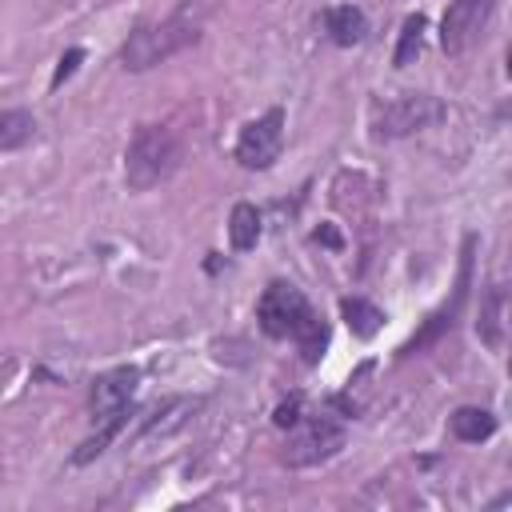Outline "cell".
Wrapping results in <instances>:
<instances>
[{
	"label": "cell",
	"instance_id": "30bf717a",
	"mask_svg": "<svg viewBox=\"0 0 512 512\" xmlns=\"http://www.w3.org/2000/svg\"><path fill=\"white\" fill-rule=\"evenodd\" d=\"M316 24L324 28V40L336 44V48H360V44L368 40V32H372L368 12H364L360 4H352V0L324 4L320 16H316Z\"/></svg>",
	"mask_w": 512,
	"mask_h": 512
},
{
	"label": "cell",
	"instance_id": "e0dca14e",
	"mask_svg": "<svg viewBox=\"0 0 512 512\" xmlns=\"http://www.w3.org/2000/svg\"><path fill=\"white\" fill-rule=\"evenodd\" d=\"M308 408V400H304V392H292V396H284L280 404H276V412H272V428L276 432H284V428H292L296 420H300V412Z\"/></svg>",
	"mask_w": 512,
	"mask_h": 512
},
{
	"label": "cell",
	"instance_id": "ac0fdd59",
	"mask_svg": "<svg viewBox=\"0 0 512 512\" xmlns=\"http://www.w3.org/2000/svg\"><path fill=\"white\" fill-rule=\"evenodd\" d=\"M80 60H84V48H80V44L64 48V52H60V60H56V72H52V80H48V92H56L64 80H72V76H76V68H80Z\"/></svg>",
	"mask_w": 512,
	"mask_h": 512
},
{
	"label": "cell",
	"instance_id": "6da1fadb",
	"mask_svg": "<svg viewBox=\"0 0 512 512\" xmlns=\"http://www.w3.org/2000/svg\"><path fill=\"white\" fill-rule=\"evenodd\" d=\"M256 328L276 340V344H292L304 360V368H320V360L328 356L332 344V328L324 320V312L308 300V292L284 276L268 280L256 296Z\"/></svg>",
	"mask_w": 512,
	"mask_h": 512
},
{
	"label": "cell",
	"instance_id": "8fae6325",
	"mask_svg": "<svg viewBox=\"0 0 512 512\" xmlns=\"http://www.w3.org/2000/svg\"><path fill=\"white\" fill-rule=\"evenodd\" d=\"M500 432V416L480 404H460L448 412V436L456 444H484Z\"/></svg>",
	"mask_w": 512,
	"mask_h": 512
},
{
	"label": "cell",
	"instance_id": "7c38bea8",
	"mask_svg": "<svg viewBox=\"0 0 512 512\" xmlns=\"http://www.w3.org/2000/svg\"><path fill=\"white\" fill-rule=\"evenodd\" d=\"M224 232H228V248H232L236 256H244V252H252V248L260 244V236H264V212H260L252 200H236L232 212H228Z\"/></svg>",
	"mask_w": 512,
	"mask_h": 512
},
{
	"label": "cell",
	"instance_id": "5b68a950",
	"mask_svg": "<svg viewBox=\"0 0 512 512\" xmlns=\"http://www.w3.org/2000/svg\"><path fill=\"white\" fill-rule=\"evenodd\" d=\"M344 444H348L344 416H336L328 404L324 408H304L300 420L292 428H284L280 464H288V468H320L332 456H340Z\"/></svg>",
	"mask_w": 512,
	"mask_h": 512
},
{
	"label": "cell",
	"instance_id": "ffe728a7",
	"mask_svg": "<svg viewBox=\"0 0 512 512\" xmlns=\"http://www.w3.org/2000/svg\"><path fill=\"white\" fill-rule=\"evenodd\" d=\"M220 268H228V260H220V252H208V260H204V272H208V276H216Z\"/></svg>",
	"mask_w": 512,
	"mask_h": 512
},
{
	"label": "cell",
	"instance_id": "3957f363",
	"mask_svg": "<svg viewBox=\"0 0 512 512\" xmlns=\"http://www.w3.org/2000/svg\"><path fill=\"white\" fill-rule=\"evenodd\" d=\"M184 164V144L180 136L160 124V120H144L132 128L128 144H124V188L128 192H152L160 184H168Z\"/></svg>",
	"mask_w": 512,
	"mask_h": 512
},
{
	"label": "cell",
	"instance_id": "277c9868",
	"mask_svg": "<svg viewBox=\"0 0 512 512\" xmlns=\"http://www.w3.org/2000/svg\"><path fill=\"white\" fill-rule=\"evenodd\" d=\"M448 120V104L432 92H396V96H380L368 108V128L376 144H396L408 140L416 132H428L436 124Z\"/></svg>",
	"mask_w": 512,
	"mask_h": 512
},
{
	"label": "cell",
	"instance_id": "7a4b0ae2",
	"mask_svg": "<svg viewBox=\"0 0 512 512\" xmlns=\"http://www.w3.org/2000/svg\"><path fill=\"white\" fill-rule=\"evenodd\" d=\"M204 40V20L192 8V0H180L168 16L160 20H140L116 48V64L124 72H152L168 64L172 56L196 48Z\"/></svg>",
	"mask_w": 512,
	"mask_h": 512
},
{
	"label": "cell",
	"instance_id": "5bb4252c",
	"mask_svg": "<svg viewBox=\"0 0 512 512\" xmlns=\"http://www.w3.org/2000/svg\"><path fill=\"white\" fill-rule=\"evenodd\" d=\"M340 320L348 324V332H352L356 340H372V336H380V328L388 324V312H384L376 300L352 292V296H340Z\"/></svg>",
	"mask_w": 512,
	"mask_h": 512
},
{
	"label": "cell",
	"instance_id": "4fadbf2b",
	"mask_svg": "<svg viewBox=\"0 0 512 512\" xmlns=\"http://www.w3.org/2000/svg\"><path fill=\"white\" fill-rule=\"evenodd\" d=\"M504 304H508V292H504L500 280H492L480 296V320H476V336L488 352L504 348Z\"/></svg>",
	"mask_w": 512,
	"mask_h": 512
},
{
	"label": "cell",
	"instance_id": "d6986e66",
	"mask_svg": "<svg viewBox=\"0 0 512 512\" xmlns=\"http://www.w3.org/2000/svg\"><path fill=\"white\" fill-rule=\"evenodd\" d=\"M312 244H324V248L340 252L344 248V236L336 232V224H320V228H312Z\"/></svg>",
	"mask_w": 512,
	"mask_h": 512
},
{
	"label": "cell",
	"instance_id": "9c48e42d",
	"mask_svg": "<svg viewBox=\"0 0 512 512\" xmlns=\"http://www.w3.org/2000/svg\"><path fill=\"white\" fill-rule=\"evenodd\" d=\"M136 388H140V368H136V364L104 368V372L88 384V412H92V424H100V420H120V416L132 420Z\"/></svg>",
	"mask_w": 512,
	"mask_h": 512
},
{
	"label": "cell",
	"instance_id": "2e32d148",
	"mask_svg": "<svg viewBox=\"0 0 512 512\" xmlns=\"http://www.w3.org/2000/svg\"><path fill=\"white\" fill-rule=\"evenodd\" d=\"M424 40H428V16L424 12H408L400 20V32H396V48H392V68H408L420 60L424 52Z\"/></svg>",
	"mask_w": 512,
	"mask_h": 512
},
{
	"label": "cell",
	"instance_id": "8992f818",
	"mask_svg": "<svg viewBox=\"0 0 512 512\" xmlns=\"http://www.w3.org/2000/svg\"><path fill=\"white\" fill-rule=\"evenodd\" d=\"M284 136H288V112H284V104H268L264 112H256L240 124L232 160L244 172H268L284 156Z\"/></svg>",
	"mask_w": 512,
	"mask_h": 512
},
{
	"label": "cell",
	"instance_id": "52a82bcc",
	"mask_svg": "<svg viewBox=\"0 0 512 512\" xmlns=\"http://www.w3.org/2000/svg\"><path fill=\"white\" fill-rule=\"evenodd\" d=\"M472 248H476V232L464 236V248H460V272H456V288H452V304H440L436 312H428L424 324L400 344V356L428 352L432 344H440V340L456 328V316H460V308L468 304V288H472Z\"/></svg>",
	"mask_w": 512,
	"mask_h": 512
},
{
	"label": "cell",
	"instance_id": "ba28073f",
	"mask_svg": "<svg viewBox=\"0 0 512 512\" xmlns=\"http://www.w3.org/2000/svg\"><path fill=\"white\" fill-rule=\"evenodd\" d=\"M500 0H448L444 16H440V28H436V40H440V52L460 60L476 48V40L484 36V28L492 24Z\"/></svg>",
	"mask_w": 512,
	"mask_h": 512
},
{
	"label": "cell",
	"instance_id": "9a60e30c",
	"mask_svg": "<svg viewBox=\"0 0 512 512\" xmlns=\"http://www.w3.org/2000/svg\"><path fill=\"white\" fill-rule=\"evenodd\" d=\"M36 136H40V120L32 108H0V156L36 144Z\"/></svg>",
	"mask_w": 512,
	"mask_h": 512
}]
</instances>
